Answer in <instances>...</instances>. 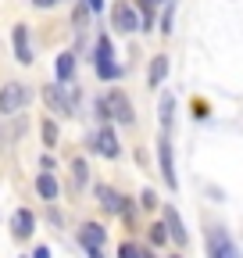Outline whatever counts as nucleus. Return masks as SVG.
<instances>
[{
    "mask_svg": "<svg viewBox=\"0 0 243 258\" xmlns=\"http://www.w3.org/2000/svg\"><path fill=\"white\" fill-rule=\"evenodd\" d=\"M33 258H50V251H47V247H36V254H33Z\"/></svg>",
    "mask_w": 243,
    "mask_h": 258,
    "instance_id": "obj_29",
    "label": "nucleus"
},
{
    "mask_svg": "<svg viewBox=\"0 0 243 258\" xmlns=\"http://www.w3.org/2000/svg\"><path fill=\"white\" fill-rule=\"evenodd\" d=\"M54 72H57V79H72V72H75V57H72V54H61L57 64H54Z\"/></svg>",
    "mask_w": 243,
    "mask_h": 258,
    "instance_id": "obj_15",
    "label": "nucleus"
},
{
    "mask_svg": "<svg viewBox=\"0 0 243 258\" xmlns=\"http://www.w3.org/2000/svg\"><path fill=\"white\" fill-rule=\"evenodd\" d=\"M43 140H47L50 147L57 144V125H54V122H43Z\"/></svg>",
    "mask_w": 243,
    "mask_h": 258,
    "instance_id": "obj_21",
    "label": "nucleus"
},
{
    "mask_svg": "<svg viewBox=\"0 0 243 258\" xmlns=\"http://www.w3.org/2000/svg\"><path fill=\"white\" fill-rule=\"evenodd\" d=\"M172 108H175V101H172V97H165V101H161V125L168 129V122H172Z\"/></svg>",
    "mask_w": 243,
    "mask_h": 258,
    "instance_id": "obj_18",
    "label": "nucleus"
},
{
    "mask_svg": "<svg viewBox=\"0 0 243 258\" xmlns=\"http://www.w3.org/2000/svg\"><path fill=\"white\" fill-rule=\"evenodd\" d=\"M29 97H33V90H29L25 83H8L0 86V115H15L29 104Z\"/></svg>",
    "mask_w": 243,
    "mask_h": 258,
    "instance_id": "obj_2",
    "label": "nucleus"
},
{
    "mask_svg": "<svg viewBox=\"0 0 243 258\" xmlns=\"http://www.w3.org/2000/svg\"><path fill=\"white\" fill-rule=\"evenodd\" d=\"M72 169H75V183L82 186V183H86V161L79 158V161H75V165H72Z\"/></svg>",
    "mask_w": 243,
    "mask_h": 258,
    "instance_id": "obj_24",
    "label": "nucleus"
},
{
    "mask_svg": "<svg viewBox=\"0 0 243 258\" xmlns=\"http://www.w3.org/2000/svg\"><path fill=\"white\" fill-rule=\"evenodd\" d=\"M140 205H143V208H158V194H154V190H143Z\"/></svg>",
    "mask_w": 243,
    "mask_h": 258,
    "instance_id": "obj_23",
    "label": "nucleus"
},
{
    "mask_svg": "<svg viewBox=\"0 0 243 258\" xmlns=\"http://www.w3.org/2000/svg\"><path fill=\"white\" fill-rule=\"evenodd\" d=\"M97 198H100V205L107 208V212H126V201H122V194H114L111 186H97Z\"/></svg>",
    "mask_w": 243,
    "mask_h": 258,
    "instance_id": "obj_11",
    "label": "nucleus"
},
{
    "mask_svg": "<svg viewBox=\"0 0 243 258\" xmlns=\"http://www.w3.org/2000/svg\"><path fill=\"white\" fill-rule=\"evenodd\" d=\"M33 4H36V8H54L57 0H33Z\"/></svg>",
    "mask_w": 243,
    "mask_h": 258,
    "instance_id": "obj_27",
    "label": "nucleus"
},
{
    "mask_svg": "<svg viewBox=\"0 0 243 258\" xmlns=\"http://www.w3.org/2000/svg\"><path fill=\"white\" fill-rule=\"evenodd\" d=\"M97 72H100V79H114L118 76V64L114 61H97Z\"/></svg>",
    "mask_w": 243,
    "mask_h": 258,
    "instance_id": "obj_16",
    "label": "nucleus"
},
{
    "mask_svg": "<svg viewBox=\"0 0 243 258\" xmlns=\"http://www.w3.org/2000/svg\"><path fill=\"white\" fill-rule=\"evenodd\" d=\"M36 190H40V198H47V201H54V198H57V190H61V186H57V179H54L50 172H43V176L36 179Z\"/></svg>",
    "mask_w": 243,
    "mask_h": 258,
    "instance_id": "obj_14",
    "label": "nucleus"
},
{
    "mask_svg": "<svg viewBox=\"0 0 243 258\" xmlns=\"http://www.w3.org/2000/svg\"><path fill=\"white\" fill-rule=\"evenodd\" d=\"M86 18H89V4L82 0V4L75 8V15H72V22H75V25H86Z\"/></svg>",
    "mask_w": 243,
    "mask_h": 258,
    "instance_id": "obj_20",
    "label": "nucleus"
},
{
    "mask_svg": "<svg viewBox=\"0 0 243 258\" xmlns=\"http://www.w3.org/2000/svg\"><path fill=\"white\" fill-rule=\"evenodd\" d=\"M86 4H89V11H100V8H104V0H86Z\"/></svg>",
    "mask_w": 243,
    "mask_h": 258,
    "instance_id": "obj_26",
    "label": "nucleus"
},
{
    "mask_svg": "<svg viewBox=\"0 0 243 258\" xmlns=\"http://www.w3.org/2000/svg\"><path fill=\"white\" fill-rule=\"evenodd\" d=\"M86 251H89V258H104V251H100V247H86Z\"/></svg>",
    "mask_w": 243,
    "mask_h": 258,
    "instance_id": "obj_28",
    "label": "nucleus"
},
{
    "mask_svg": "<svg viewBox=\"0 0 243 258\" xmlns=\"http://www.w3.org/2000/svg\"><path fill=\"white\" fill-rule=\"evenodd\" d=\"M165 230L175 237V244H186V230H182V219L175 215V208H168V212H165Z\"/></svg>",
    "mask_w": 243,
    "mask_h": 258,
    "instance_id": "obj_13",
    "label": "nucleus"
},
{
    "mask_svg": "<svg viewBox=\"0 0 243 258\" xmlns=\"http://www.w3.org/2000/svg\"><path fill=\"white\" fill-rule=\"evenodd\" d=\"M11 40H15V57L22 64H33V50H29V29L25 25H15L11 29Z\"/></svg>",
    "mask_w": 243,
    "mask_h": 258,
    "instance_id": "obj_8",
    "label": "nucleus"
},
{
    "mask_svg": "<svg viewBox=\"0 0 243 258\" xmlns=\"http://www.w3.org/2000/svg\"><path fill=\"white\" fill-rule=\"evenodd\" d=\"M158 154H161V176H165V183L175 186V165H172V140H168V129H165L161 140H158Z\"/></svg>",
    "mask_w": 243,
    "mask_h": 258,
    "instance_id": "obj_5",
    "label": "nucleus"
},
{
    "mask_svg": "<svg viewBox=\"0 0 243 258\" xmlns=\"http://www.w3.org/2000/svg\"><path fill=\"white\" fill-rule=\"evenodd\" d=\"M43 101H47V108H50L54 115H61V118L72 115V101H68V93L61 90V86H43Z\"/></svg>",
    "mask_w": 243,
    "mask_h": 258,
    "instance_id": "obj_4",
    "label": "nucleus"
},
{
    "mask_svg": "<svg viewBox=\"0 0 243 258\" xmlns=\"http://www.w3.org/2000/svg\"><path fill=\"white\" fill-rule=\"evenodd\" d=\"M165 76H168V57H165V54H158L154 61H150V76H147V83H150V86H161V83H165Z\"/></svg>",
    "mask_w": 243,
    "mask_h": 258,
    "instance_id": "obj_12",
    "label": "nucleus"
},
{
    "mask_svg": "<svg viewBox=\"0 0 243 258\" xmlns=\"http://www.w3.org/2000/svg\"><path fill=\"white\" fill-rule=\"evenodd\" d=\"M150 4H158V0H140V8H150Z\"/></svg>",
    "mask_w": 243,
    "mask_h": 258,
    "instance_id": "obj_30",
    "label": "nucleus"
},
{
    "mask_svg": "<svg viewBox=\"0 0 243 258\" xmlns=\"http://www.w3.org/2000/svg\"><path fill=\"white\" fill-rule=\"evenodd\" d=\"M207 258H239V247L232 244V237L225 230H207Z\"/></svg>",
    "mask_w": 243,
    "mask_h": 258,
    "instance_id": "obj_3",
    "label": "nucleus"
},
{
    "mask_svg": "<svg viewBox=\"0 0 243 258\" xmlns=\"http://www.w3.org/2000/svg\"><path fill=\"white\" fill-rule=\"evenodd\" d=\"M111 22H114V29H118V32H136V29H140L136 11H133L129 4H118V8L111 11Z\"/></svg>",
    "mask_w": 243,
    "mask_h": 258,
    "instance_id": "obj_6",
    "label": "nucleus"
},
{
    "mask_svg": "<svg viewBox=\"0 0 243 258\" xmlns=\"http://www.w3.org/2000/svg\"><path fill=\"white\" fill-rule=\"evenodd\" d=\"M150 240H154V244H165V240H168V230H165V226H150Z\"/></svg>",
    "mask_w": 243,
    "mask_h": 258,
    "instance_id": "obj_22",
    "label": "nucleus"
},
{
    "mask_svg": "<svg viewBox=\"0 0 243 258\" xmlns=\"http://www.w3.org/2000/svg\"><path fill=\"white\" fill-rule=\"evenodd\" d=\"M172 18H175V15H172V11H165V18H161V32H165V36L172 32Z\"/></svg>",
    "mask_w": 243,
    "mask_h": 258,
    "instance_id": "obj_25",
    "label": "nucleus"
},
{
    "mask_svg": "<svg viewBox=\"0 0 243 258\" xmlns=\"http://www.w3.org/2000/svg\"><path fill=\"white\" fill-rule=\"evenodd\" d=\"M79 237H82V247H100L107 233H104V226H100V222H86Z\"/></svg>",
    "mask_w": 243,
    "mask_h": 258,
    "instance_id": "obj_9",
    "label": "nucleus"
},
{
    "mask_svg": "<svg viewBox=\"0 0 243 258\" xmlns=\"http://www.w3.org/2000/svg\"><path fill=\"white\" fill-rule=\"evenodd\" d=\"M100 115L104 118H118L122 125H133V118H136L133 108H129V97L122 93V90H111L104 101H100Z\"/></svg>",
    "mask_w": 243,
    "mask_h": 258,
    "instance_id": "obj_1",
    "label": "nucleus"
},
{
    "mask_svg": "<svg viewBox=\"0 0 243 258\" xmlns=\"http://www.w3.org/2000/svg\"><path fill=\"white\" fill-rule=\"evenodd\" d=\"M97 151L104 158H118V137H114V129H100V133H97Z\"/></svg>",
    "mask_w": 243,
    "mask_h": 258,
    "instance_id": "obj_10",
    "label": "nucleus"
},
{
    "mask_svg": "<svg viewBox=\"0 0 243 258\" xmlns=\"http://www.w3.org/2000/svg\"><path fill=\"white\" fill-rule=\"evenodd\" d=\"M33 230H36V215L29 212V208H18V212H15V219H11V233H15L18 240H25Z\"/></svg>",
    "mask_w": 243,
    "mask_h": 258,
    "instance_id": "obj_7",
    "label": "nucleus"
},
{
    "mask_svg": "<svg viewBox=\"0 0 243 258\" xmlns=\"http://www.w3.org/2000/svg\"><path fill=\"white\" fill-rule=\"evenodd\" d=\"M118 258H143V251H140L136 244H122V247H118Z\"/></svg>",
    "mask_w": 243,
    "mask_h": 258,
    "instance_id": "obj_19",
    "label": "nucleus"
},
{
    "mask_svg": "<svg viewBox=\"0 0 243 258\" xmlns=\"http://www.w3.org/2000/svg\"><path fill=\"white\" fill-rule=\"evenodd\" d=\"M97 61H111V40L107 36L97 40Z\"/></svg>",
    "mask_w": 243,
    "mask_h": 258,
    "instance_id": "obj_17",
    "label": "nucleus"
}]
</instances>
